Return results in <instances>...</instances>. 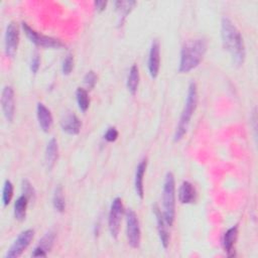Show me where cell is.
I'll list each match as a JSON object with an SVG mask.
<instances>
[{
	"label": "cell",
	"mask_w": 258,
	"mask_h": 258,
	"mask_svg": "<svg viewBox=\"0 0 258 258\" xmlns=\"http://www.w3.org/2000/svg\"><path fill=\"white\" fill-rule=\"evenodd\" d=\"M221 36L225 50H227L233 62L240 67L244 63L246 49L243 37L235 23L228 17H223L221 21Z\"/></svg>",
	"instance_id": "obj_1"
},
{
	"label": "cell",
	"mask_w": 258,
	"mask_h": 258,
	"mask_svg": "<svg viewBox=\"0 0 258 258\" xmlns=\"http://www.w3.org/2000/svg\"><path fill=\"white\" fill-rule=\"evenodd\" d=\"M207 46L208 43L204 37H196L186 40L180 49L178 72L186 74L196 69L203 60Z\"/></svg>",
	"instance_id": "obj_2"
},
{
	"label": "cell",
	"mask_w": 258,
	"mask_h": 258,
	"mask_svg": "<svg viewBox=\"0 0 258 258\" xmlns=\"http://www.w3.org/2000/svg\"><path fill=\"white\" fill-rule=\"evenodd\" d=\"M198 104V90H197V85L195 82H191L188 85L187 89V95L185 98L184 106L181 111L177 126L175 128V132L173 135V140L175 142L181 140L183 136L186 134L188 125L190 122V119L196 111Z\"/></svg>",
	"instance_id": "obj_3"
},
{
	"label": "cell",
	"mask_w": 258,
	"mask_h": 258,
	"mask_svg": "<svg viewBox=\"0 0 258 258\" xmlns=\"http://www.w3.org/2000/svg\"><path fill=\"white\" fill-rule=\"evenodd\" d=\"M162 214L169 227L175 218V181L172 172H167L162 186Z\"/></svg>",
	"instance_id": "obj_4"
},
{
	"label": "cell",
	"mask_w": 258,
	"mask_h": 258,
	"mask_svg": "<svg viewBox=\"0 0 258 258\" xmlns=\"http://www.w3.org/2000/svg\"><path fill=\"white\" fill-rule=\"evenodd\" d=\"M22 27L27 38L36 46L43 47V48H53V49H60L64 47V44L59 39L38 33L25 22H22Z\"/></svg>",
	"instance_id": "obj_5"
},
{
	"label": "cell",
	"mask_w": 258,
	"mask_h": 258,
	"mask_svg": "<svg viewBox=\"0 0 258 258\" xmlns=\"http://www.w3.org/2000/svg\"><path fill=\"white\" fill-rule=\"evenodd\" d=\"M126 234L130 247L137 249L141 242V231L138 217L132 209L126 211Z\"/></svg>",
	"instance_id": "obj_6"
},
{
	"label": "cell",
	"mask_w": 258,
	"mask_h": 258,
	"mask_svg": "<svg viewBox=\"0 0 258 258\" xmlns=\"http://www.w3.org/2000/svg\"><path fill=\"white\" fill-rule=\"evenodd\" d=\"M123 213H124V208H123L122 200L120 198H115L111 204L109 217H108L109 231L111 236L114 239L118 238Z\"/></svg>",
	"instance_id": "obj_7"
},
{
	"label": "cell",
	"mask_w": 258,
	"mask_h": 258,
	"mask_svg": "<svg viewBox=\"0 0 258 258\" xmlns=\"http://www.w3.org/2000/svg\"><path fill=\"white\" fill-rule=\"evenodd\" d=\"M34 237V231L32 229H27L21 232L18 237L14 240L10 248L8 249L5 257L6 258H17L19 257L23 251L29 246L32 239Z\"/></svg>",
	"instance_id": "obj_8"
},
{
	"label": "cell",
	"mask_w": 258,
	"mask_h": 258,
	"mask_svg": "<svg viewBox=\"0 0 258 258\" xmlns=\"http://www.w3.org/2000/svg\"><path fill=\"white\" fill-rule=\"evenodd\" d=\"M5 54L8 57H13L17 51L19 43V29L15 22H10L5 31Z\"/></svg>",
	"instance_id": "obj_9"
},
{
	"label": "cell",
	"mask_w": 258,
	"mask_h": 258,
	"mask_svg": "<svg viewBox=\"0 0 258 258\" xmlns=\"http://www.w3.org/2000/svg\"><path fill=\"white\" fill-rule=\"evenodd\" d=\"M1 107L4 117L8 122H12L15 114L14 91L11 86H5L1 95Z\"/></svg>",
	"instance_id": "obj_10"
},
{
	"label": "cell",
	"mask_w": 258,
	"mask_h": 258,
	"mask_svg": "<svg viewBox=\"0 0 258 258\" xmlns=\"http://www.w3.org/2000/svg\"><path fill=\"white\" fill-rule=\"evenodd\" d=\"M148 72L152 79L158 76L160 69V44L158 39H153L148 54Z\"/></svg>",
	"instance_id": "obj_11"
},
{
	"label": "cell",
	"mask_w": 258,
	"mask_h": 258,
	"mask_svg": "<svg viewBox=\"0 0 258 258\" xmlns=\"http://www.w3.org/2000/svg\"><path fill=\"white\" fill-rule=\"evenodd\" d=\"M154 215L156 217L157 232H158L160 243H161L162 247L164 249H166L169 245V240H170V236H169V232H168L169 226L166 223L161 210H159V208L157 206H154Z\"/></svg>",
	"instance_id": "obj_12"
},
{
	"label": "cell",
	"mask_w": 258,
	"mask_h": 258,
	"mask_svg": "<svg viewBox=\"0 0 258 258\" xmlns=\"http://www.w3.org/2000/svg\"><path fill=\"white\" fill-rule=\"evenodd\" d=\"M60 127L67 134L77 135L80 133L82 124L75 113L67 112L60 119Z\"/></svg>",
	"instance_id": "obj_13"
},
{
	"label": "cell",
	"mask_w": 258,
	"mask_h": 258,
	"mask_svg": "<svg viewBox=\"0 0 258 258\" xmlns=\"http://www.w3.org/2000/svg\"><path fill=\"white\" fill-rule=\"evenodd\" d=\"M36 116L38 124L43 132H48L52 126V115L42 103H38L36 106Z\"/></svg>",
	"instance_id": "obj_14"
},
{
	"label": "cell",
	"mask_w": 258,
	"mask_h": 258,
	"mask_svg": "<svg viewBox=\"0 0 258 258\" xmlns=\"http://www.w3.org/2000/svg\"><path fill=\"white\" fill-rule=\"evenodd\" d=\"M147 166V159L143 158L137 165L135 171V178H134V187L136 195L139 197L140 200L144 198V185H143V177L145 174Z\"/></svg>",
	"instance_id": "obj_15"
},
{
	"label": "cell",
	"mask_w": 258,
	"mask_h": 258,
	"mask_svg": "<svg viewBox=\"0 0 258 258\" xmlns=\"http://www.w3.org/2000/svg\"><path fill=\"white\" fill-rule=\"evenodd\" d=\"M237 236H238V226H233L224 233L222 244H223V248H224L225 252H227L228 256L235 255L234 245L237 240Z\"/></svg>",
	"instance_id": "obj_16"
},
{
	"label": "cell",
	"mask_w": 258,
	"mask_h": 258,
	"mask_svg": "<svg viewBox=\"0 0 258 258\" xmlns=\"http://www.w3.org/2000/svg\"><path fill=\"white\" fill-rule=\"evenodd\" d=\"M178 200L184 205L192 204L196 201V189L189 181L184 180L181 182L178 189Z\"/></svg>",
	"instance_id": "obj_17"
},
{
	"label": "cell",
	"mask_w": 258,
	"mask_h": 258,
	"mask_svg": "<svg viewBox=\"0 0 258 258\" xmlns=\"http://www.w3.org/2000/svg\"><path fill=\"white\" fill-rule=\"evenodd\" d=\"M57 156H58L57 141L55 138H51L47 142V145L45 148V163L48 170H50L54 166L57 160Z\"/></svg>",
	"instance_id": "obj_18"
},
{
	"label": "cell",
	"mask_w": 258,
	"mask_h": 258,
	"mask_svg": "<svg viewBox=\"0 0 258 258\" xmlns=\"http://www.w3.org/2000/svg\"><path fill=\"white\" fill-rule=\"evenodd\" d=\"M136 5L135 1H116L115 7L119 15V25H122L127 15L132 11Z\"/></svg>",
	"instance_id": "obj_19"
},
{
	"label": "cell",
	"mask_w": 258,
	"mask_h": 258,
	"mask_svg": "<svg viewBox=\"0 0 258 258\" xmlns=\"http://www.w3.org/2000/svg\"><path fill=\"white\" fill-rule=\"evenodd\" d=\"M28 199L24 195L20 196L14 203V217L18 221H23L26 217Z\"/></svg>",
	"instance_id": "obj_20"
},
{
	"label": "cell",
	"mask_w": 258,
	"mask_h": 258,
	"mask_svg": "<svg viewBox=\"0 0 258 258\" xmlns=\"http://www.w3.org/2000/svg\"><path fill=\"white\" fill-rule=\"evenodd\" d=\"M127 89L131 93V95H135L139 85V71L136 64H133L129 71L127 77Z\"/></svg>",
	"instance_id": "obj_21"
},
{
	"label": "cell",
	"mask_w": 258,
	"mask_h": 258,
	"mask_svg": "<svg viewBox=\"0 0 258 258\" xmlns=\"http://www.w3.org/2000/svg\"><path fill=\"white\" fill-rule=\"evenodd\" d=\"M54 240H55V233L52 230H50V231L46 232L44 234V236L39 240V243L36 247H38L39 249H41L42 251H44L47 254L50 251V249L52 248Z\"/></svg>",
	"instance_id": "obj_22"
},
{
	"label": "cell",
	"mask_w": 258,
	"mask_h": 258,
	"mask_svg": "<svg viewBox=\"0 0 258 258\" xmlns=\"http://www.w3.org/2000/svg\"><path fill=\"white\" fill-rule=\"evenodd\" d=\"M76 98H77L79 109L82 112H86L90 106V98H89L88 92L83 88H78L76 91Z\"/></svg>",
	"instance_id": "obj_23"
},
{
	"label": "cell",
	"mask_w": 258,
	"mask_h": 258,
	"mask_svg": "<svg viewBox=\"0 0 258 258\" xmlns=\"http://www.w3.org/2000/svg\"><path fill=\"white\" fill-rule=\"evenodd\" d=\"M52 204H53V208L59 212L62 213L66 209V202H64V197H63V191L61 186H57L54 189L53 192V198H52Z\"/></svg>",
	"instance_id": "obj_24"
},
{
	"label": "cell",
	"mask_w": 258,
	"mask_h": 258,
	"mask_svg": "<svg viewBox=\"0 0 258 258\" xmlns=\"http://www.w3.org/2000/svg\"><path fill=\"white\" fill-rule=\"evenodd\" d=\"M13 197V184L9 179H6L2 188V202L4 206H8Z\"/></svg>",
	"instance_id": "obj_25"
},
{
	"label": "cell",
	"mask_w": 258,
	"mask_h": 258,
	"mask_svg": "<svg viewBox=\"0 0 258 258\" xmlns=\"http://www.w3.org/2000/svg\"><path fill=\"white\" fill-rule=\"evenodd\" d=\"M22 188V195L27 197L28 200H34L35 199V190L31 183L27 179H23L21 183Z\"/></svg>",
	"instance_id": "obj_26"
},
{
	"label": "cell",
	"mask_w": 258,
	"mask_h": 258,
	"mask_svg": "<svg viewBox=\"0 0 258 258\" xmlns=\"http://www.w3.org/2000/svg\"><path fill=\"white\" fill-rule=\"evenodd\" d=\"M73 68H74V57L72 54H68L62 61V66H61L62 74L66 76L70 75L73 71Z\"/></svg>",
	"instance_id": "obj_27"
},
{
	"label": "cell",
	"mask_w": 258,
	"mask_h": 258,
	"mask_svg": "<svg viewBox=\"0 0 258 258\" xmlns=\"http://www.w3.org/2000/svg\"><path fill=\"white\" fill-rule=\"evenodd\" d=\"M96 83H97V76H96V74L93 71L88 72L85 75V77H84V84H85L86 88L91 90V89H93L95 87Z\"/></svg>",
	"instance_id": "obj_28"
},
{
	"label": "cell",
	"mask_w": 258,
	"mask_h": 258,
	"mask_svg": "<svg viewBox=\"0 0 258 258\" xmlns=\"http://www.w3.org/2000/svg\"><path fill=\"white\" fill-rule=\"evenodd\" d=\"M40 67V57H39V54L37 52H34L32 57H31V60H30V71L33 73V74H36L38 69Z\"/></svg>",
	"instance_id": "obj_29"
},
{
	"label": "cell",
	"mask_w": 258,
	"mask_h": 258,
	"mask_svg": "<svg viewBox=\"0 0 258 258\" xmlns=\"http://www.w3.org/2000/svg\"><path fill=\"white\" fill-rule=\"evenodd\" d=\"M118 137V131L115 127H109L104 135V138L108 142H114Z\"/></svg>",
	"instance_id": "obj_30"
},
{
	"label": "cell",
	"mask_w": 258,
	"mask_h": 258,
	"mask_svg": "<svg viewBox=\"0 0 258 258\" xmlns=\"http://www.w3.org/2000/svg\"><path fill=\"white\" fill-rule=\"evenodd\" d=\"M94 5H95V8L97 9V11H103L106 6H107V2L106 1H95L94 2Z\"/></svg>",
	"instance_id": "obj_31"
}]
</instances>
